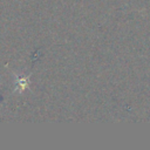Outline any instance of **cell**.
Instances as JSON below:
<instances>
[{"instance_id": "1", "label": "cell", "mask_w": 150, "mask_h": 150, "mask_svg": "<svg viewBox=\"0 0 150 150\" xmlns=\"http://www.w3.org/2000/svg\"><path fill=\"white\" fill-rule=\"evenodd\" d=\"M27 81L23 77H16V86L20 88V90H23L27 87Z\"/></svg>"}]
</instances>
